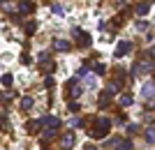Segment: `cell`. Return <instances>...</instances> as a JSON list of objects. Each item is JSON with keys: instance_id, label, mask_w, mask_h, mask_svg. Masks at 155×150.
I'll list each match as a JSON object with an SVG mask.
<instances>
[{"instance_id": "6da1fadb", "label": "cell", "mask_w": 155, "mask_h": 150, "mask_svg": "<svg viewBox=\"0 0 155 150\" xmlns=\"http://www.w3.org/2000/svg\"><path fill=\"white\" fill-rule=\"evenodd\" d=\"M109 127H111V120L109 118H97L95 120V129L91 132V136L93 139H102L109 134Z\"/></svg>"}, {"instance_id": "7a4b0ae2", "label": "cell", "mask_w": 155, "mask_h": 150, "mask_svg": "<svg viewBox=\"0 0 155 150\" xmlns=\"http://www.w3.org/2000/svg\"><path fill=\"white\" fill-rule=\"evenodd\" d=\"M130 49H132V44H130V42H120V44L116 46V58H123L125 53H130Z\"/></svg>"}, {"instance_id": "3957f363", "label": "cell", "mask_w": 155, "mask_h": 150, "mask_svg": "<svg viewBox=\"0 0 155 150\" xmlns=\"http://www.w3.org/2000/svg\"><path fill=\"white\" fill-rule=\"evenodd\" d=\"M42 120H44V125L49 127V129H58L60 127V120L56 116H46V118H42Z\"/></svg>"}, {"instance_id": "277c9868", "label": "cell", "mask_w": 155, "mask_h": 150, "mask_svg": "<svg viewBox=\"0 0 155 150\" xmlns=\"http://www.w3.org/2000/svg\"><path fill=\"white\" fill-rule=\"evenodd\" d=\"M74 35L79 37V44H81V46H91V35H88V33H81V30H74Z\"/></svg>"}, {"instance_id": "5b68a950", "label": "cell", "mask_w": 155, "mask_h": 150, "mask_svg": "<svg viewBox=\"0 0 155 150\" xmlns=\"http://www.w3.org/2000/svg\"><path fill=\"white\" fill-rule=\"evenodd\" d=\"M42 125H44V120H30V123H28L26 127H28V132H30V134H37Z\"/></svg>"}, {"instance_id": "8992f818", "label": "cell", "mask_w": 155, "mask_h": 150, "mask_svg": "<svg viewBox=\"0 0 155 150\" xmlns=\"http://www.w3.org/2000/svg\"><path fill=\"white\" fill-rule=\"evenodd\" d=\"M53 49H56V51H67V49H70V42H67V39H53Z\"/></svg>"}, {"instance_id": "52a82bcc", "label": "cell", "mask_w": 155, "mask_h": 150, "mask_svg": "<svg viewBox=\"0 0 155 150\" xmlns=\"http://www.w3.org/2000/svg\"><path fill=\"white\" fill-rule=\"evenodd\" d=\"M72 145H74V134L67 132V134L63 136V148H72Z\"/></svg>"}, {"instance_id": "ba28073f", "label": "cell", "mask_w": 155, "mask_h": 150, "mask_svg": "<svg viewBox=\"0 0 155 150\" xmlns=\"http://www.w3.org/2000/svg\"><path fill=\"white\" fill-rule=\"evenodd\" d=\"M19 9H21V14H28V12H32V9H35V5H32L30 0H23Z\"/></svg>"}, {"instance_id": "9c48e42d", "label": "cell", "mask_w": 155, "mask_h": 150, "mask_svg": "<svg viewBox=\"0 0 155 150\" xmlns=\"http://www.w3.org/2000/svg\"><path fill=\"white\" fill-rule=\"evenodd\" d=\"M153 92H155V85L153 83H146L141 88V95H143V97H153Z\"/></svg>"}, {"instance_id": "30bf717a", "label": "cell", "mask_w": 155, "mask_h": 150, "mask_svg": "<svg viewBox=\"0 0 155 150\" xmlns=\"http://www.w3.org/2000/svg\"><path fill=\"white\" fill-rule=\"evenodd\" d=\"M116 150H132V141H118V145H116Z\"/></svg>"}, {"instance_id": "8fae6325", "label": "cell", "mask_w": 155, "mask_h": 150, "mask_svg": "<svg viewBox=\"0 0 155 150\" xmlns=\"http://www.w3.org/2000/svg\"><path fill=\"white\" fill-rule=\"evenodd\" d=\"M30 106H32V97H23L21 99V109H23V111H28Z\"/></svg>"}, {"instance_id": "7c38bea8", "label": "cell", "mask_w": 155, "mask_h": 150, "mask_svg": "<svg viewBox=\"0 0 155 150\" xmlns=\"http://www.w3.org/2000/svg\"><path fill=\"white\" fill-rule=\"evenodd\" d=\"M146 141L155 143V129H153V127H150V129H146Z\"/></svg>"}, {"instance_id": "4fadbf2b", "label": "cell", "mask_w": 155, "mask_h": 150, "mask_svg": "<svg viewBox=\"0 0 155 150\" xmlns=\"http://www.w3.org/2000/svg\"><path fill=\"white\" fill-rule=\"evenodd\" d=\"M35 30H37V23H35V21H30V23L26 26V33H28V35H32Z\"/></svg>"}, {"instance_id": "5bb4252c", "label": "cell", "mask_w": 155, "mask_h": 150, "mask_svg": "<svg viewBox=\"0 0 155 150\" xmlns=\"http://www.w3.org/2000/svg\"><path fill=\"white\" fill-rule=\"evenodd\" d=\"M2 85H12V74H2Z\"/></svg>"}, {"instance_id": "9a60e30c", "label": "cell", "mask_w": 155, "mask_h": 150, "mask_svg": "<svg viewBox=\"0 0 155 150\" xmlns=\"http://www.w3.org/2000/svg\"><path fill=\"white\" fill-rule=\"evenodd\" d=\"M104 72H107V67L100 65V62H95V74H104Z\"/></svg>"}, {"instance_id": "2e32d148", "label": "cell", "mask_w": 155, "mask_h": 150, "mask_svg": "<svg viewBox=\"0 0 155 150\" xmlns=\"http://www.w3.org/2000/svg\"><path fill=\"white\" fill-rule=\"evenodd\" d=\"M130 104H132V97H127V95L120 97V106H130Z\"/></svg>"}, {"instance_id": "e0dca14e", "label": "cell", "mask_w": 155, "mask_h": 150, "mask_svg": "<svg viewBox=\"0 0 155 150\" xmlns=\"http://www.w3.org/2000/svg\"><path fill=\"white\" fill-rule=\"evenodd\" d=\"M148 12V5H137V14H146Z\"/></svg>"}, {"instance_id": "ac0fdd59", "label": "cell", "mask_w": 155, "mask_h": 150, "mask_svg": "<svg viewBox=\"0 0 155 150\" xmlns=\"http://www.w3.org/2000/svg\"><path fill=\"white\" fill-rule=\"evenodd\" d=\"M97 104L102 106V109H104V106H109V97H100V102H97Z\"/></svg>"}, {"instance_id": "d6986e66", "label": "cell", "mask_w": 155, "mask_h": 150, "mask_svg": "<svg viewBox=\"0 0 155 150\" xmlns=\"http://www.w3.org/2000/svg\"><path fill=\"white\" fill-rule=\"evenodd\" d=\"M21 62H23V65H30L32 60H30V56H28V53H26V56H23V58H21Z\"/></svg>"}, {"instance_id": "ffe728a7", "label": "cell", "mask_w": 155, "mask_h": 150, "mask_svg": "<svg viewBox=\"0 0 155 150\" xmlns=\"http://www.w3.org/2000/svg\"><path fill=\"white\" fill-rule=\"evenodd\" d=\"M146 56H148V60L155 58V46H153V49H148V53H146Z\"/></svg>"}, {"instance_id": "44dd1931", "label": "cell", "mask_w": 155, "mask_h": 150, "mask_svg": "<svg viewBox=\"0 0 155 150\" xmlns=\"http://www.w3.org/2000/svg\"><path fill=\"white\" fill-rule=\"evenodd\" d=\"M53 12H56V14H63L65 9H63V7H60V5H53Z\"/></svg>"}, {"instance_id": "7402d4cb", "label": "cell", "mask_w": 155, "mask_h": 150, "mask_svg": "<svg viewBox=\"0 0 155 150\" xmlns=\"http://www.w3.org/2000/svg\"><path fill=\"white\" fill-rule=\"evenodd\" d=\"M86 150H97V148H95V145H88V148H86Z\"/></svg>"}, {"instance_id": "603a6c76", "label": "cell", "mask_w": 155, "mask_h": 150, "mask_svg": "<svg viewBox=\"0 0 155 150\" xmlns=\"http://www.w3.org/2000/svg\"><path fill=\"white\" fill-rule=\"evenodd\" d=\"M148 2H155V0H148Z\"/></svg>"}]
</instances>
